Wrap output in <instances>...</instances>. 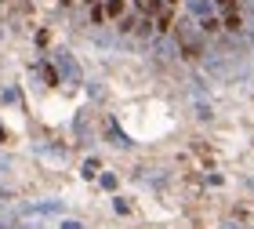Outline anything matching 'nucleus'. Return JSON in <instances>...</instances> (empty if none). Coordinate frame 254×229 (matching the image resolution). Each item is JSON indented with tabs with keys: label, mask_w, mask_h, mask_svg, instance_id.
I'll list each match as a JSON object with an SVG mask.
<instances>
[{
	"label": "nucleus",
	"mask_w": 254,
	"mask_h": 229,
	"mask_svg": "<svg viewBox=\"0 0 254 229\" xmlns=\"http://www.w3.org/2000/svg\"><path fill=\"white\" fill-rule=\"evenodd\" d=\"M106 11H109V15H124V0H109Z\"/></svg>",
	"instance_id": "obj_9"
},
{
	"label": "nucleus",
	"mask_w": 254,
	"mask_h": 229,
	"mask_svg": "<svg viewBox=\"0 0 254 229\" xmlns=\"http://www.w3.org/2000/svg\"><path fill=\"white\" fill-rule=\"evenodd\" d=\"M225 29H229V33H240V29H244V22H240L236 15H229V18H225Z\"/></svg>",
	"instance_id": "obj_7"
},
{
	"label": "nucleus",
	"mask_w": 254,
	"mask_h": 229,
	"mask_svg": "<svg viewBox=\"0 0 254 229\" xmlns=\"http://www.w3.org/2000/svg\"><path fill=\"white\" fill-rule=\"evenodd\" d=\"M55 211H62V200H48V204H33L29 215H55Z\"/></svg>",
	"instance_id": "obj_4"
},
{
	"label": "nucleus",
	"mask_w": 254,
	"mask_h": 229,
	"mask_svg": "<svg viewBox=\"0 0 254 229\" xmlns=\"http://www.w3.org/2000/svg\"><path fill=\"white\" fill-rule=\"evenodd\" d=\"M200 29H203V33H218V29H222V26H218V22H214V18H203V22H200Z\"/></svg>",
	"instance_id": "obj_10"
},
{
	"label": "nucleus",
	"mask_w": 254,
	"mask_h": 229,
	"mask_svg": "<svg viewBox=\"0 0 254 229\" xmlns=\"http://www.w3.org/2000/svg\"><path fill=\"white\" fill-rule=\"evenodd\" d=\"M55 66H59V73L65 76V84H80V66L69 59V51H55Z\"/></svg>",
	"instance_id": "obj_1"
},
{
	"label": "nucleus",
	"mask_w": 254,
	"mask_h": 229,
	"mask_svg": "<svg viewBox=\"0 0 254 229\" xmlns=\"http://www.w3.org/2000/svg\"><path fill=\"white\" fill-rule=\"evenodd\" d=\"M171 51H175L171 40H156V59H171Z\"/></svg>",
	"instance_id": "obj_6"
},
{
	"label": "nucleus",
	"mask_w": 254,
	"mask_h": 229,
	"mask_svg": "<svg viewBox=\"0 0 254 229\" xmlns=\"http://www.w3.org/2000/svg\"><path fill=\"white\" fill-rule=\"evenodd\" d=\"M109 139H113V146H120V150H127V146H131V142H127V135L117 128V124H113V128H109Z\"/></svg>",
	"instance_id": "obj_5"
},
{
	"label": "nucleus",
	"mask_w": 254,
	"mask_h": 229,
	"mask_svg": "<svg viewBox=\"0 0 254 229\" xmlns=\"http://www.w3.org/2000/svg\"><path fill=\"white\" fill-rule=\"evenodd\" d=\"M218 7H225V11H229V7H233V0H218Z\"/></svg>",
	"instance_id": "obj_13"
},
{
	"label": "nucleus",
	"mask_w": 254,
	"mask_h": 229,
	"mask_svg": "<svg viewBox=\"0 0 254 229\" xmlns=\"http://www.w3.org/2000/svg\"><path fill=\"white\" fill-rule=\"evenodd\" d=\"M7 200H11V193H7V189H0V204H7Z\"/></svg>",
	"instance_id": "obj_12"
},
{
	"label": "nucleus",
	"mask_w": 254,
	"mask_h": 229,
	"mask_svg": "<svg viewBox=\"0 0 254 229\" xmlns=\"http://www.w3.org/2000/svg\"><path fill=\"white\" fill-rule=\"evenodd\" d=\"M251 189H254V178H251Z\"/></svg>",
	"instance_id": "obj_14"
},
{
	"label": "nucleus",
	"mask_w": 254,
	"mask_h": 229,
	"mask_svg": "<svg viewBox=\"0 0 254 229\" xmlns=\"http://www.w3.org/2000/svg\"><path fill=\"white\" fill-rule=\"evenodd\" d=\"M98 175V160H87L84 164V178H95Z\"/></svg>",
	"instance_id": "obj_8"
},
{
	"label": "nucleus",
	"mask_w": 254,
	"mask_h": 229,
	"mask_svg": "<svg viewBox=\"0 0 254 229\" xmlns=\"http://www.w3.org/2000/svg\"><path fill=\"white\" fill-rule=\"evenodd\" d=\"M192 106H196V117L200 120H211V102L200 95V87H192Z\"/></svg>",
	"instance_id": "obj_2"
},
{
	"label": "nucleus",
	"mask_w": 254,
	"mask_h": 229,
	"mask_svg": "<svg viewBox=\"0 0 254 229\" xmlns=\"http://www.w3.org/2000/svg\"><path fill=\"white\" fill-rule=\"evenodd\" d=\"M59 229H84V226H80V222H73V219H69V222H62Z\"/></svg>",
	"instance_id": "obj_11"
},
{
	"label": "nucleus",
	"mask_w": 254,
	"mask_h": 229,
	"mask_svg": "<svg viewBox=\"0 0 254 229\" xmlns=\"http://www.w3.org/2000/svg\"><path fill=\"white\" fill-rule=\"evenodd\" d=\"M186 4H189V11H192V15L200 18V22H203V18H211V7H214L211 0H186Z\"/></svg>",
	"instance_id": "obj_3"
}]
</instances>
